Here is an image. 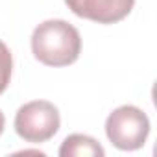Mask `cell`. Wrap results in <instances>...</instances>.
I'll return each mask as SVG.
<instances>
[{
	"instance_id": "2",
	"label": "cell",
	"mask_w": 157,
	"mask_h": 157,
	"mask_svg": "<svg viewBox=\"0 0 157 157\" xmlns=\"http://www.w3.org/2000/svg\"><path fill=\"white\" fill-rule=\"evenodd\" d=\"M105 135L109 142L122 151L139 150L150 135V118L135 105H120L109 113L105 120Z\"/></svg>"
},
{
	"instance_id": "5",
	"label": "cell",
	"mask_w": 157,
	"mask_h": 157,
	"mask_svg": "<svg viewBox=\"0 0 157 157\" xmlns=\"http://www.w3.org/2000/svg\"><path fill=\"white\" fill-rule=\"evenodd\" d=\"M59 155L61 157H104L105 150L96 139L82 133H74L61 142Z\"/></svg>"
},
{
	"instance_id": "3",
	"label": "cell",
	"mask_w": 157,
	"mask_h": 157,
	"mask_svg": "<svg viewBox=\"0 0 157 157\" xmlns=\"http://www.w3.org/2000/svg\"><path fill=\"white\" fill-rule=\"evenodd\" d=\"M61 126V117L57 107L46 100H33L19 107L15 115L17 135L32 144H41L50 140Z\"/></svg>"
},
{
	"instance_id": "6",
	"label": "cell",
	"mask_w": 157,
	"mask_h": 157,
	"mask_svg": "<svg viewBox=\"0 0 157 157\" xmlns=\"http://www.w3.org/2000/svg\"><path fill=\"white\" fill-rule=\"evenodd\" d=\"M11 72H13V56L10 48L0 41V94L8 89L11 82Z\"/></svg>"
},
{
	"instance_id": "7",
	"label": "cell",
	"mask_w": 157,
	"mask_h": 157,
	"mask_svg": "<svg viewBox=\"0 0 157 157\" xmlns=\"http://www.w3.org/2000/svg\"><path fill=\"white\" fill-rule=\"evenodd\" d=\"M4 124H6V118H4V113L0 111V135H2V131H4Z\"/></svg>"
},
{
	"instance_id": "1",
	"label": "cell",
	"mask_w": 157,
	"mask_h": 157,
	"mask_svg": "<svg viewBox=\"0 0 157 157\" xmlns=\"http://www.w3.org/2000/svg\"><path fill=\"white\" fill-rule=\"evenodd\" d=\"M32 52L46 67H68L82 54L80 32L61 19L44 21L32 33Z\"/></svg>"
},
{
	"instance_id": "4",
	"label": "cell",
	"mask_w": 157,
	"mask_h": 157,
	"mask_svg": "<svg viewBox=\"0 0 157 157\" xmlns=\"http://www.w3.org/2000/svg\"><path fill=\"white\" fill-rule=\"evenodd\" d=\"M65 4L76 17L98 24H115L131 13L135 0H65Z\"/></svg>"
}]
</instances>
